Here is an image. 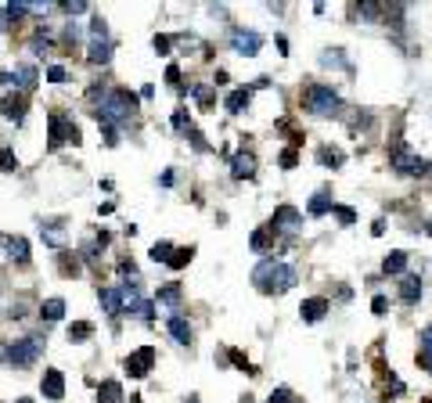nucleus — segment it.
Masks as SVG:
<instances>
[{
  "instance_id": "45",
  "label": "nucleus",
  "mask_w": 432,
  "mask_h": 403,
  "mask_svg": "<svg viewBox=\"0 0 432 403\" xmlns=\"http://www.w3.org/2000/svg\"><path fill=\"white\" fill-rule=\"evenodd\" d=\"M65 11H69V15H83V11H87V4H65Z\"/></svg>"
},
{
  "instance_id": "15",
  "label": "nucleus",
  "mask_w": 432,
  "mask_h": 403,
  "mask_svg": "<svg viewBox=\"0 0 432 403\" xmlns=\"http://www.w3.org/2000/svg\"><path fill=\"white\" fill-rule=\"evenodd\" d=\"M8 80H11L18 90H33V87H36V69L22 62V65H15V69L8 72Z\"/></svg>"
},
{
  "instance_id": "48",
  "label": "nucleus",
  "mask_w": 432,
  "mask_h": 403,
  "mask_svg": "<svg viewBox=\"0 0 432 403\" xmlns=\"http://www.w3.org/2000/svg\"><path fill=\"white\" fill-rule=\"evenodd\" d=\"M15 403H33V399H15Z\"/></svg>"
},
{
  "instance_id": "33",
  "label": "nucleus",
  "mask_w": 432,
  "mask_h": 403,
  "mask_svg": "<svg viewBox=\"0 0 432 403\" xmlns=\"http://www.w3.org/2000/svg\"><path fill=\"white\" fill-rule=\"evenodd\" d=\"M191 94H195V101H198V104H212V97H216V94H212V87H205V83H198Z\"/></svg>"
},
{
  "instance_id": "25",
  "label": "nucleus",
  "mask_w": 432,
  "mask_h": 403,
  "mask_svg": "<svg viewBox=\"0 0 432 403\" xmlns=\"http://www.w3.org/2000/svg\"><path fill=\"white\" fill-rule=\"evenodd\" d=\"M418 360H421V367L432 371V328L421 331V353H418Z\"/></svg>"
},
{
  "instance_id": "26",
  "label": "nucleus",
  "mask_w": 432,
  "mask_h": 403,
  "mask_svg": "<svg viewBox=\"0 0 432 403\" xmlns=\"http://www.w3.org/2000/svg\"><path fill=\"white\" fill-rule=\"evenodd\" d=\"M94 335V324L90 321H76L72 328H69V342H87Z\"/></svg>"
},
{
  "instance_id": "21",
  "label": "nucleus",
  "mask_w": 432,
  "mask_h": 403,
  "mask_svg": "<svg viewBox=\"0 0 432 403\" xmlns=\"http://www.w3.org/2000/svg\"><path fill=\"white\" fill-rule=\"evenodd\" d=\"M97 403H123V385L119 382H101Z\"/></svg>"
},
{
  "instance_id": "28",
  "label": "nucleus",
  "mask_w": 432,
  "mask_h": 403,
  "mask_svg": "<svg viewBox=\"0 0 432 403\" xmlns=\"http://www.w3.org/2000/svg\"><path fill=\"white\" fill-rule=\"evenodd\" d=\"M245 104H249V90H234V94H227V112H231V115H238Z\"/></svg>"
},
{
  "instance_id": "6",
  "label": "nucleus",
  "mask_w": 432,
  "mask_h": 403,
  "mask_svg": "<svg viewBox=\"0 0 432 403\" xmlns=\"http://www.w3.org/2000/svg\"><path fill=\"white\" fill-rule=\"evenodd\" d=\"M47 137H50V148L80 144V130L72 127V119H65V115H50L47 119Z\"/></svg>"
},
{
  "instance_id": "1",
  "label": "nucleus",
  "mask_w": 432,
  "mask_h": 403,
  "mask_svg": "<svg viewBox=\"0 0 432 403\" xmlns=\"http://www.w3.org/2000/svg\"><path fill=\"white\" fill-rule=\"evenodd\" d=\"M137 112V97L130 90H108L97 104V123L104 127H123L130 123V115Z\"/></svg>"
},
{
  "instance_id": "9",
  "label": "nucleus",
  "mask_w": 432,
  "mask_h": 403,
  "mask_svg": "<svg viewBox=\"0 0 432 403\" xmlns=\"http://www.w3.org/2000/svg\"><path fill=\"white\" fill-rule=\"evenodd\" d=\"M151 367H155V350H151V345H141L137 353L126 357V371H130L134 378H144Z\"/></svg>"
},
{
  "instance_id": "20",
  "label": "nucleus",
  "mask_w": 432,
  "mask_h": 403,
  "mask_svg": "<svg viewBox=\"0 0 432 403\" xmlns=\"http://www.w3.org/2000/svg\"><path fill=\"white\" fill-rule=\"evenodd\" d=\"M400 299H404L407 306H414V303L421 299V281H418V277H404V284H400Z\"/></svg>"
},
{
  "instance_id": "12",
  "label": "nucleus",
  "mask_w": 432,
  "mask_h": 403,
  "mask_svg": "<svg viewBox=\"0 0 432 403\" xmlns=\"http://www.w3.org/2000/svg\"><path fill=\"white\" fill-rule=\"evenodd\" d=\"M274 227H281V230H299V227H303L299 209H292V205H278V209H274ZM274 227H270V230H274Z\"/></svg>"
},
{
  "instance_id": "4",
  "label": "nucleus",
  "mask_w": 432,
  "mask_h": 403,
  "mask_svg": "<svg viewBox=\"0 0 432 403\" xmlns=\"http://www.w3.org/2000/svg\"><path fill=\"white\" fill-rule=\"evenodd\" d=\"M40 353H43V338H36V335H26V338L11 342L8 350H4V357H8L15 367H29V364H36Z\"/></svg>"
},
{
  "instance_id": "8",
  "label": "nucleus",
  "mask_w": 432,
  "mask_h": 403,
  "mask_svg": "<svg viewBox=\"0 0 432 403\" xmlns=\"http://www.w3.org/2000/svg\"><path fill=\"white\" fill-rule=\"evenodd\" d=\"M231 47H234L238 54L252 58V54H259L263 36H259V33H252V29H234V33H231Z\"/></svg>"
},
{
  "instance_id": "42",
  "label": "nucleus",
  "mask_w": 432,
  "mask_h": 403,
  "mask_svg": "<svg viewBox=\"0 0 432 403\" xmlns=\"http://www.w3.org/2000/svg\"><path fill=\"white\" fill-rule=\"evenodd\" d=\"M155 50L166 54V50H170V36H155Z\"/></svg>"
},
{
  "instance_id": "18",
  "label": "nucleus",
  "mask_w": 432,
  "mask_h": 403,
  "mask_svg": "<svg viewBox=\"0 0 432 403\" xmlns=\"http://www.w3.org/2000/svg\"><path fill=\"white\" fill-rule=\"evenodd\" d=\"M180 299H184V292H180V284H177V281L162 284V288H158V296H155L158 306H180Z\"/></svg>"
},
{
  "instance_id": "34",
  "label": "nucleus",
  "mask_w": 432,
  "mask_h": 403,
  "mask_svg": "<svg viewBox=\"0 0 432 403\" xmlns=\"http://www.w3.org/2000/svg\"><path fill=\"white\" fill-rule=\"evenodd\" d=\"M47 80H50V83H65V80H69V69H65V65H50V69H47Z\"/></svg>"
},
{
  "instance_id": "24",
  "label": "nucleus",
  "mask_w": 432,
  "mask_h": 403,
  "mask_svg": "<svg viewBox=\"0 0 432 403\" xmlns=\"http://www.w3.org/2000/svg\"><path fill=\"white\" fill-rule=\"evenodd\" d=\"M382 270L386 274H404L407 270V252H389L386 263H382Z\"/></svg>"
},
{
  "instance_id": "32",
  "label": "nucleus",
  "mask_w": 432,
  "mask_h": 403,
  "mask_svg": "<svg viewBox=\"0 0 432 403\" xmlns=\"http://www.w3.org/2000/svg\"><path fill=\"white\" fill-rule=\"evenodd\" d=\"M320 162L324 166H342V151L339 148H320Z\"/></svg>"
},
{
  "instance_id": "38",
  "label": "nucleus",
  "mask_w": 432,
  "mask_h": 403,
  "mask_svg": "<svg viewBox=\"0 0 432 403\" xmlns=\"http://www.w3.org/2000/svg\"><path fill=\"white\" fill-rule=\"evenodd\" d=\"M270 403H296V396L288 389H274V392H270Z\"/></svg>"
},
{
  "instance_id": "10",
  "label": "nucleus",
  "mask_w": 432,
  "mask_h": 403,
  "mask_svg": "<svg viewBox=\"0 0 432 403\" xmlns=\"http://www.w3.org/2000/svg\"><path fill=\"white\" fill-rule=\"evenodd\" d=\"M256 173V155L252 151H238L234 158H231V177L234 181H249Z\"/></svg>"
},
{
  "instance_id": "14",
  "label": "nucleus",
  "mask_w": 432,
  "mask_h": 403,
  "mask_svg": "<svg viewBox=\"0 0 432 403\" xmlns=\"http://www.w3.org/2000/svg\"><path fill=\"white\" fill-rule=\"evenodd\" d=\"M40 235H43V242H47L50 249H62V245L69 242L65 223H43V227H40Z\"/></svg>"
},
{
  "instance_id": "37",
  "label": "nucleus",
  "mask_w": 432,
  "mask_h": 403,
  "mask_svg": "<svg viewBox=\"0 0 432 403\" xmlns=\"http://www.w3.org/2000/svg\"><path fill=\"white\" fill-rule=\"evenodd\" d=\"M332 209H335V216H339V223H346V227H350V223L357 220V213H353V209H346V205H332Z\"/></svg>"
},
{
  "instance_id": "16",
  "label": "nucleus",
  "mask_w": 432,
  "mask_h": 403,
  "mask_svg": "<svg viewBox=\"0 0 432 403\" xmlns=\"http://www.w3.org/2000/svg\"><path fill=\"white\" fill-rule=\"evenodd\" d=\"M97 299H101V306L108 310V317H119V313H123V292H119V288H101Z\"/></svg>"
},
{
  "instance_id": "43",
  "label": "nucleus",
  "mask_w": 432,
  "mask_h": 403,
  "mask_svg": "<svg viewBox=\"0 0 432 403\" xmlns=\"http://www.w3.org/2000/svg\"><path fill=\"white\" fill-rule=\"evenodd\" d=\"M166 80L177 87V83H180V69H177V65H170V69H166Z\"/></svg>"
},
{
  "instance_id": "3",
  "label": "nucleus",
  "mask_w": 432,
  "mask_h": 403,
  "mask_svg": "<svg viewBox=\"0 0 432 403\" xmlns=\"http://www.w3.org/2000/svg\"><path fill=\"white\" fill-rule=\"evenodd\" d=\"M303 108L310 115H335L339 112V94L332 87H324V83H310L303 90Z\"/></svg>"
},
{
  "instance_id": "29",
  "label": "nucleus",
  "mask_w": 432,
  "mask_h": 403,
  "mask_svg": "<svg viewBox=\"0 0 432 403\" xmlns=\"http://www.w3.org/2000/svg\"><path fill=\"white\" fill-rule=\"evenodd\" d=\"M170 256H173V245L170 242H155L151 245V259L155 263H170Z\"/></svg>"
},
{
  "instance_id": "30",
  "label": "nucleus",
  "mask_w": 432,
  "mask_h": 403,
  "mask_svg": "<svg viewBox=\"0 0 432 403\" xmlns=\"http://www.w3.org/2000/svg\"><path fill=\"white\" fill-rule=\"evenodd\" d=\"M191 256H195V249H173L170 267H173V270H180V267H188V263H191Z\"/></svg>"
},
{
  "instance_id": "19",
  "label": "nucleus",
  "mask_w": 432,
  "mask_h": 403,
  "mask_svg": "<svg viewBox=\"0 0 432 403\" xmlns=\"http://www.w3.org/2000/svg\"><path fill=\"white\" fill-rule=\"evenodd\" d=\"M166 328H170V335L180 342V345H188L191 342V324H188V317H180V313H173L170 321H166Z\"/></svg>"
},
{
  "instance_id": "22",
  "label": "nucleus",
  "mask_w": 432,
  "mask_h": 403,
  "mask_svg": "<svg viewBox=\"0 0 432 403\" xmlns=\"http://www.w3.org/2000/svg\"><path fill=\"white\" fill-rule=\"evenodd\" d=\"M62 313H65V299H47V303L40 306V317H43L47 324L62 321Z\"/></svg>"
},
{
  "instance_id": "11",
  "label": "nucleus",
  "mask_w": 432,
  "mask_h": 403,
  "mask_svg": "<svg viewBox=\"0 0 432 403\" xmlns=\"http://www.w3.org/2000/svg\"><path fill=\"white\" fill-rule=\"evenodd\" d=\"M43 396H47V399H54V403H58V399L65 396V378H62V371H58V367L43 371Z\"/></svg>"
},
{
  "instance_id": "39",
  "label": "nucleus",
  "mask_w": 432,
  "mask_h": 403,
  "mask_svg": "<svg viewBox=\"0 0 432 403\" xmlns=\"http://www.w3.org/2000/svg\"><path fill=\"white\" fill-rule=\"evenodd\" d=\"M188 127H191V123H188V112L177 108V112H173V130H188Z\"/></svg>"
},
{
  "instance_id": "17",
  "label": "nucleus",
  "mask_w": 432,
  "mask_h": 403,
  "mask_svg": "<svg viewBox=\"0 0 432 403\" xmlns=\"http://www.w3.org/2000/svg\"><path fill=\"white\" fill-rule=\"evenodd\" d=\"M299 313H303V321H320L324 313H328V299H320V296H313V299H306L303 306H299Z\"/></svg>"
},
{
  "instance_id": "31",
  "label": "nucleus",
  "mask_w": 432,
  "mask_h": 403,
  "mask_svg": "<svg viewBox=\"0 0 432 403\" xmlns=\"http://www.w3.org/2000/svg\"><path fill=\"white\" fill-rule=\"evenodd\" d=\"M320 65H324V69H332V65H335V69H346V62H342V50H328V54L320 58Z\"/></svg>"
},
{
  "instance_id": "5",
  "label": "nucleus",
  "mask_w": 432,
  "mask_h": 403,
  "mask_svg": "<svg viewBox=\"0 0 432 403\" xmlns=\"http://www.w3.org/2000/svg\"><path fill=\"white\" fill-rule=\"evenodd\" d=\"M90 62L94 65H104L108 58H112V40H108V26H104V18H94L90 22Z\"/></svg>"
},
{
  "instance_id": "40",
  "label": "nucleus",
  "mask_w": 432,
  "mask_h": 403,
  "mask_svg": "<svg viewBox=\"0 0 432 403\" xmlns=\"http://www.w3.org/2000/svg\"><path fill=\"white\" fill-rule=\"evenodd\" d=\"M371 310H374L378 317H382V313L389 310V303H386V296H374V303H371Z\"/></svg>"
},
{
  "instance_id": "36",
  "label": "nucleus",
  "mask_w": 432,
  "mask_h": 403,
  "mask_svg": "<svg viewBox=\"0 0 432 403\" xmlns=\"http://www.w3.org/2000/svg\"><path fill=\"white\" fill-rule=\"evenodd\" d=\"M249 245H252L256 252H259V249H266V245H270V230H256V235L249 238Z\"/></svg>"
},
{
  "instance_id": "47",
  "label": "nucleus",
  "mask_w": 432,
  "mask_h": 403,
  "mask_svg": "<svg viewBox=\"0 0 432 403\" xmlns=\"http://www.w3.org/2000/svg\"><path fill=\"white\" fill-rule=\"evenodd\" d=\"M188 403H202V399H198V396H191V399H188Z\"/></svg>"
},
{
  "instance_id": "46",
  "label": "nucleus",
  "mask_w": 432,
  "mask_h": 403,
  "mask_svg": "<svg viewBox=\"0 0 432 403\" xmlns=\"http://www.w3.org/2000/svg\"><path fill=\"white\" fill-rule=\"evenodd\" d=\"M8 26H11V22H8V15H4V8H0V33H4Z\"/></svg>"
},
{
  "instance_id": "35",
  "label": "nucleus",
  "mask_w": 432,
  "mask_h": 403,
  "mask_svg": "<svg viewBox=\"0 0 432 403\" xmlns=\"http://www.w3.org/2000/svg\"><path fill=\"white\" fill-rule=\"evenodd\" d=\"M0 169H4V173H8V169H18V158H15V151H11V148L0 151Z\"/></svg>"
},
{
  "instance_id": "44",
  "label": "nucleus",
  "mask_w": 432,
  "mask_h": 403,
  "mask_svg": "<svg viewBox=\"0 0 432 403\" xmlns=\"http://www.w3.org/2000/svg\"><path fill=\"white\" fill-rule=\"evenodd\" d=\"M191 141H195V148H198V151H205V148H209V144H205V137H202L198 130H191Z\"/></svg>"
},
{
  "instance_id": "49",
  "label": "nucleus",
  "mask_w": 432,
  "mask_h": 403,
  "mask_svg": "<svg viewBox=\"0 0 432 403\" xmlns=\"http://www.w3.org/2000/svg\"><path fill=\"white\" fill-rule=\"evenodd\" d=\"M428 238H432V223H428Z\"/></svg>"
},
{
  "instance_id": "41",
  "label": "nucleus",
  "mask_w": 432,
  "mask_h": 403,
  "mask_svg": "<svg viewBox=\"0 0 432 403\" xmlns=\"http://www.w3.org/2000/svg\"><path fill=\"white\" fill-rule=\"evenodd\" d=\"M296 162H299V158H296V151H292V148H288V151H281V166H285V169H296Z\"/></svg>"
},
{
  "instance_id": "27",
  "label": "nucleus",
  "mask_w": 432,
  "mask_h": 403,
  "mask_svg": "<svg viewBox=\"0 0 432 403\" xmlns=\"http://www.w3.org/2000/svg\"><path fill=\"white\" fill-rule=\"evenodd\" d=\"M328 209H332V198L324 195V191H317V195L310 198V216H324Z\"/></svg>"
},
{
  "instance_id": "23",
  "label": "nucleus",
  "mask_w": 432,
  "mask_h": 403,
  "mask_svg": "<svg viewBox=\"0 0 432 403\" xmlns=\"http://www.w3.org/2000/svg\"><path fill=\"white\" fill-rule=\"evenodd\" d=\"M4 245H8V252H11L15 263H29V245H26V238H8Z\"/></svg>"
},
{
  "instance_id": "13",
  "label": "nucleus",
  "mask_w": 432,
  "mask_h": 403,
  "mask_svg": "<svg viewBox=\"0 0 432 403\" xmlns=\"http://www.w3.org/2000/svg\"><path fill=\"white\" fill-rule=\"evenodd\" d=\"M0 108H4V119L8 123H22L26 119V97L22 94H8L4 101H0Z\"/></svg>"
},
{
  "instance_id": "2",
  "label": "nucleus",
  "mask_w": 432,
  "mask_h": 403,
  "mask_svg": "<svg viewBox=\"0 0 432 403\" xmlns=\"http://www.w3.org/2000/svg\"><path fill=\"white\" fill-rule=\"evenodd\" d=\"M252 281L263 288V292L281 296V292H288V288L299 281V274H296V267H288V263H274V259H266V263H259V267H256Z\"/></svg>"
},
{
  "instance_id": "7",
  "label": "nucleus",
  "mask_w": 432,
  "mask_h": 403,
  "mask_svg": "<svg viewBox=\"0 0 432 403\" xmlns=\"http://www.w3.org/2000/svg\"><path fill=\"white\" fill-rule=\"evenodd\" d=\"M393 169H396V173H404V177H414V173H428L432 166H428V162H421L418 155L404 151V148H393Z\"/></svg>"
}]
</instances>
